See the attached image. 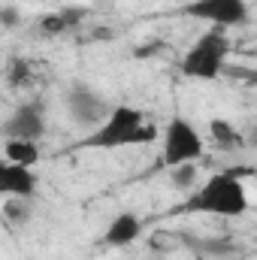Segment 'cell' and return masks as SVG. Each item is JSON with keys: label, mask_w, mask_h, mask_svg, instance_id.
<instances>
[{"label": "cell", "mask_w": 257, "mask_h": 260, "mask_svg": "<svg viewBox=\"0 0 257 260\" xmlns=\"http://www.w3.org/2000/svg\"><path fill=\"white\" fill-rule=\"evenodd\" d=\"M46 127H49V115H46L43 100H30V103L15 106L0 124L6 139H27V142H40Z\"/></svg>", "instance_id": "52a82bcc"}, {"label": "cell", "mask_w": 257, "mask_h": 260, "mask_svg": "<svg viewBox=\"0 0 257 260\" xmlns=\"http://www.w3.org/2000/svg\"><path fill=\"white\" fill-rule=\"evenodd\" d=\"M3 212V221L9 227H27L34 221V200H24V197H6V203L0 206Z\"/></svg>", "instance_id": "4fadbf2b"}, {"label": "cell", "mask_w": 257, "mask_h": 260, "mask_svg": "<svg viewBox=\"0 0 257 260\" xmlns=\"http://www.w3.org/2000/svg\"><path fill=\"white\" fill-rule=\"evenodd\" d=\"M227 64H230V37L221 27H209L194 40L185 58L179 61V73L197 82H215L224 76Z\"/></svg>", "instance_id": "3957f363"}, {"label": "cell", "mask_w": 257, "mask_h": 260, "mask_svg": "<svg viewBox=\"0 0 257 260\" xmlns=\"http://www.w3.org/2000/svg\"><path fill=\"white\" fill-rule=\"evenodd\" d=\"M88 18V9L82 6H64V9H55V12H46L40 21H37V30L43 37H64V34H73L85 24Z\"/></svg>", "instance_id": "9c48e42d"}, {"label": "cell", "mask_w": 257, "mask_h": 260, "mask_svg": "<svg viewBox=\"0 0 257 260\" xmlns=\"http://www.w3.org/2000/svg\"><path fill=\"white\" fill-rule=\"evenodd\" d=\"M157 136H160V130L145 118L142 109H136L130 103H115L97 127L85 133L79 148L115 151V148H127V145H148Z\"/></svg>", "instance_id": "6da1fadb"}, {"label": "cell", "mask_w": 257, "mask_h": 260, "mask_svg": "<svg viewBox=\"0 0 257 260\" xmlns=\"http://www.w3.org/2000/svg\"><path fill=\"white\" fill-rule=\"evenodd\" d=\"M170 176H173V188H194V182H197V164H182V167H173L170 170Z\"/></svg>", "instance_id": "9a60e30c"}, {"label": "cell", "mask_w": 257, "mask_h": 260, "mask_svg": "<svg viewBox=\"0 0 257 260\" xmlns=\"http://www.w3.org/2000/svg\"><path fill=\"white\" fill-rule=\"evenodd\" d=\"M139 236H142V218L133 212H118L103 230V245L106 248H127Z\"/></svg>", "instance_id": "30bf717a"}, {"label": "cell", "mask_w": 257, "mask_h": 260, "mask_svg": "<svg viewBox=\"0 0 257 260\" xmlns=\"http://www.w3.org/2000/svg\"><path fill=\"white\" fill-rule=\"evenodd\" d=\"M248 170H224L215 173L209 182H203L191 200L185 203L188 212H203V215H218V218H239L248 212V191L245 182L239 179Z\"/></svg>", "instance_id": "7a4b0ae2"}, {"label": "cell", "mask_w": 257, "mask_h": 260, "mask_svg": "<svg viewBox=\"0 0 257 260\" xmlns=\"http://www.w3.org/2000/svg\"><path fill=\"white\" fill-rule=\"evenodd\" d=\"M64 109H67V115L73 118V124H79L85 130H94L109 115L112 103L97 88H91L85 82H73L64 91Z\"/></svg>", "instance_id": "5b68a950"}, {"label": "cell", "mask_w": 257, "mask_h": 260, "mask_svg": "<svg viewBox=\"0 0 257 260\" xmlns=\"http://www.w3.org/2000/svg\"><path fill=\"white\" fill-rule=\"evenodd\" d=\"M157 49H164V46H160V43H157V40H154V43H148V46H142V49H136V52H133V55H136V58H139V61H145V58H148V55H151V52H157Z\"/></svg>", "instance_id": "ac0fdd59"}, {"label": "cell", "mask_w": 257, "mask_h": 260, "mask_svg": "<svg viewBox=\"0 0 257 260\" xmlns=\"http://www.w3.org/2000/svg\"><path fill=\"white\" fill-rule=\"evenodd\" d=\"M157 139H160V167L164 170H173V167H182V164H200L203 154H206L203 133L194 127V121L185 118V115H173L164 124Z\"/></svg>", "instance_id": "277c9868"}, {"label": "cell", "mask_w": 257, "mask_h": 260, "mask_svg": "<svg viewBox=\"0 0 257 260\" xmlns=\"http://www.w3.org/2000/svg\"><path fill=\"white\" fill-rule=\"evenodd\" d=\"M6 160L18 164V167H37L40 164V142H27V139H6L3 142V151H0Z\"/></svg>", "instance_id": "7c38bea8"}, {"label": "cell", "mask_w": 257, "mask_h": 260, "mask_svg": "<svg viewBox=\"0 0 257 260\" xmlns=\"http://www.w3.org/2000/svg\"><path fill=\"white\" fill-rule=\"evenodd\" d=\"M30 73H34V64L27 61V58H21V55H12L6 67H3V79H6V85H12V88H21V85H27L30 82Z\"/></svg>", "instance_id": "5bb4252c"}, {"label": "cell", "mask_w": 257, "mask_h": 260, "mask_svg": "<svg viewBox=\"0 0 257 260\" xmlns=\"http://www.w3.org/2000/svg\"><path fill=\"white\" fill-rule=\"evenodd\" d=\"M0 24L9 27V30H15V27L21 24V12H18L15 6H0Z\"/></svg>", "instance_id": "e0dca14e"}, {"label": "cell", "mask_w": 257, "mask_h": 260, "mask_svg": "<svg viewBox=\"0 0 257 260\" xmlns=\"http://www.w3.org/2000/svg\"><path fill=\"white\" fill-rule=\"evenodd\" d=\"M209 139H212L221 151H239V148H245L242 130H236V124L227 121V118H212V121H209Z\"/></svg>", "instance_id": "8fae6325"}, {"label": "cell", "mask_w": 257, "mask_h": 260, "mask_svg": "<svg viewBox=\"0 0 257 260\" xmlns=\"http://www.w3.org/2000/svg\"><path fill=\"white\" fill-rule=\"evenodd\" d=\"M40 191V179L30 167H18L0 154V197H24L34 200Z\"/></svg>", "instance_id": "ba28073f"}, {"label": "cell", "mask_w": 257, "mask_h": 260, "mask_svg": "<svg viewBox=\"0 0 257 260\" xmlns=\"http://www.w3.org/2000/svg\"><path fill=\"white\" fill-rule=\"evenodd\" d=\"M179 245H182V233H167V230H160V233H154V236H151V248L176 251Z\"/></svg>", "instance_id": "2e32d148"}, {"label": "cell", "mask_w": 257, "mask_h": 260, "mask_svg": "<svg viewBox=\"0 0 257 260\" xmlns=\"http://www.w3.org/2000/svg\"><path fill=\"white\" fill-rule=\"evenodd\" d=\"M182 12L188 18L197 21H206L209 27H239L251 18V9H248V0H191L182 6Z\"/></svg>", "instance_id": "8992f818"}]
</instances>
